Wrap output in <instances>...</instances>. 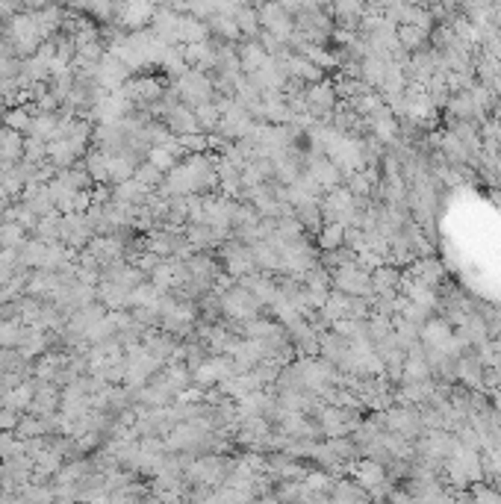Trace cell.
<instances>
[{"mask_svg":"<svg viewBox=\"0 0 501 504\" xmlns=\"http://www.w3.org/2000/svg\"><path fill=\"white\" fill-rule=\"evenodd\" d=\"M12 422H15V416H12V413L0 416V428H12Z\"/></svg>","mask_w":501,"mask_h":504,"instance_id":"6da1fadb","label":"cell"}]
</instances>
